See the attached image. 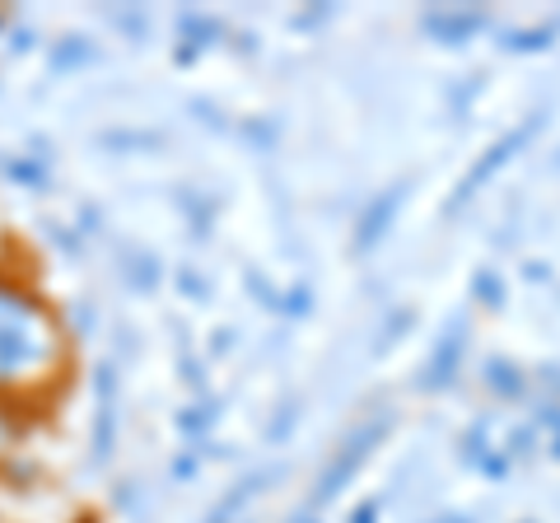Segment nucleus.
Returning <instances> with one entry per match:
<instances>
[{"label":"nucleus","instance_id":"nucleus-1","mask_svg":"<svg viewBox=\"0 0 560 523\" xmlns=\"http://www.w3.org/2000/svg\"><path fill=\"white\" fill-rule=\"evenodd\" d=\"M66 370L61 318L38 290L0 276V397H33Z\"/></svg>","mask_w":560,"mask_h":523},{"label":"nucleus","instance_id":"nucleus-2","mask_svg":"<svg viewBox=\"0 0 560 523\" xmlns=\"http://www.w3.org/2000/svg\"><path fill=\"white\" fill-rule=\"evenodd\" d=\"M24 430H28V421H24V403H20V397H0V467H5L14 453H20Z\"/></svg>","mask_w":560,"mask_h":523},{"label":"nucleus","instance_id":"nucleus-3","mask_svg":"<svg viewBox=\"0 0 560 523\" xmlns=\"http://www.w3.org/2000/svg\"><path fill=\"white\" fill-rule=\"evenodd\" d=\"M80 523H94V519H80Z\"/></svg>","mask_w":560,"mask_h":523}]
</instances>
